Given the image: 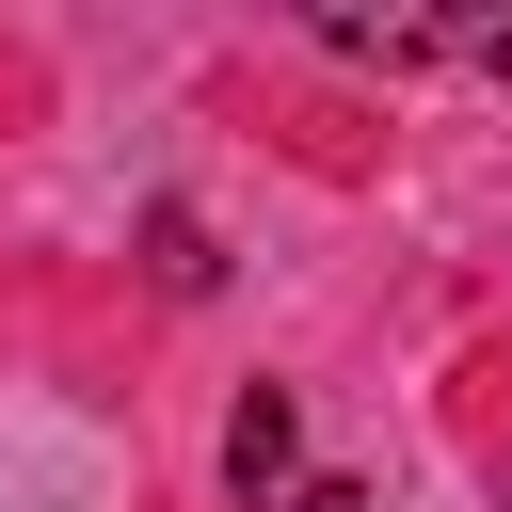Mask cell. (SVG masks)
Instances as JSON below:
<instances>
[{
	"mask_svg": "<svg viewBox=\"0 0 512 512\" xmlns=\"http://www.w3.org/2000/svg\"><path fill=\"white\" fill-rule=\"evenodd\" d=\"M224 480H240V512H304V416H288V384H256L224 416Z\"/></svg>",
	"mask_w": 512,
	"mask_h": 512,
	"instance_id": "cell-1",
	"label": "cell"
},
{
	"mask_svg": "<svg viewBox=\"0 0 512 512\" xmlns=\"http://www.w3.org/2000/svg\"><path fill=\"white\" fill-rule=\"evenodd\" d=\"M464 48H480V80H512V16H480V32H464Z\"/></svg>",
	"mask_w": 512,
	"mask_h": 512,
	"instance_id": "cell-2",
	"label": "cell"
}]
</instances>
